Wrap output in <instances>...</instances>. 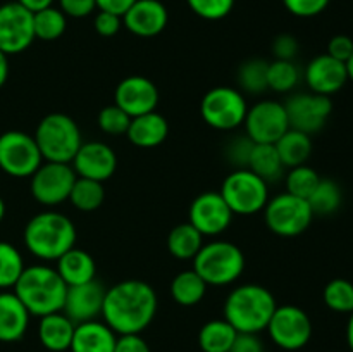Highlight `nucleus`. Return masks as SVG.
Wrapping results in <instances>:
<instances>
[{"label":"nucleus","mask_w":353,"mask_h":352,"mask_svg":"<svg viewBox=\"0 0 353 352\" xmlns=\"http://www.w3.org/2000/svg\"><path fill=\"white\" fill-rule=\"evenodd\" d=\"M157 313V293L141 280H124L107 289L103 299V323L116 335L141 333Z\"/></svg>","instance_id":"f257e3e1"},{"label":"nucleus","mask_w":353,"mask_h":352,"mask_svg":"<svg viewBox=\"0 0 353 352\" xmlns=\"http://www.w3.org/2000/svg\"><path fill=\"white\" fill-rule=\"evenodd\" d=\"M14 293L24 304L31 316L41 317L52 313H61L64 307L68 285L55 268L34 264L24 268L14 285Z\"/></svg>","instance_id":"f03ea898"},{"label":"nucleus","mask_w":353,"mask_h":352,"mask_svg":"<svg viewBox=\"0 0 353 352\" xmlns=\"http://www.w3.org/2000/svg\"><path fill=\"white\" fill-rule=\"evenodd\" d=\"M276 304L269 289L255 283L240 285L230 292L224 302V320L238 333H261L268 328Z\"/></svg>","instance_id":"7ed1b4c3"},{"label":"nucleus","mask_w":353,"mask_h":352,"mask_svg":"<svg viewBox=\"0 0 353 352\" xmlns=\"http://www.w3.org/2000/svg\"><path fill=\"white\" fill-rule=\"evenodd\" d=\"M23 238L26 248L34 257L57 261L69 248L74 247L76 226L68 216L57 211H43L28 221Z\"/></svg>","instance_id":"20e7f679"},{"label":"nucleus","mask_w":353,"mask_h":352,"mask_svg":"<svg viewBox=\"0 0 353 352\" xmlns=\"http://www.w3.org/2000/svg\"><path fill=\"white\" fill-rule=\"evenodd\" d=\"M34 140L41 152L43 161L69 162L83 144L81 130L71 116L62 113H52L38 123Z\"/></svg>","instance_id":"39448f33"},{"label":"nucleus","mask_w":353,"mask_h":352,"mask_svg":"<svg viewBox=\"0 0 353 352\" xmlns=\"http://www.w3.org/2000/svg\"><path fill=\"white\" fill-rule=\"evenodd\" d=\"M193 269L212 286L231 285L245 269V255L238 245L226 240L203 244L193 259Z\"/></svg>","instance_id":"423d86ee"},{"label":"nucleus","mask_w":353,"mask_h":352,"mask_svg":"<svg viewBox=\"0 0 353 352\" xmlns=\"http://www.w3.org/2000/svg\"><path fill=\"white\" fill-rule=\"evenodd\" d=\"M219 193L231 213L241 216H252L259 211H264L269 200L268 182L248 168H238L230 173L223 182Z\"/></svg>","instance_id":"0eeeda50"},{"label":"nucleus","mask_w":353,"mask_h":352,"mask_svg":"<svg viewBox=\"0 0 353 352\" xmlns=\"http://www.w3.org/2000/svg\"><path fill=\"white\" fill-rule=\"evenodd\" d=\"M264 219L269 230L279 237H299L314 219V213L305 199L285 192L268 200Z\"/></svg>","instance_id":"6e6552de"},{"label":"nucleus","mask_w":353,"mask_h":352,"mask_svg":"<svg viewBox=\"0 0 353 352\" xmlns=\"http://www.w3.org/2000/svg\"><path fill=\"white\" fill-rule=\"evenodd\" d=\"M248 104L243 92L231 86H216L203 95L200 114L214 130L231 131L241 126L247 116Z\"/></svg>","instance_id":"1a4fd4ad"},{"label":"nucleus","mask_w":353,"mask_h":352,"mask_svg":"<svg viewBox=\"0 0 353 352\" xmlns=\"http://www.w3.org/2000/svg\"><path fill=\"white\" fill-rule=\"evenodd\" d=\"M43 162L33 135L10 130L0 135V169L14 178L31 176Z\"/></svg>","instance_id":"9d476101"},{"label":"nucleus","mask_w":353,"mask_h":352,"mask_svg":"<svg viewBox=\"0 0 353 352\" xmlns=\"http://www.w3.org/2000/svg\"><path fill=\"white\" fill-rule=\"evenodd\" d=\"M30 178L31 195L34 200L41 206L54 207L69 200V193L78 175L71 164L45 161Z\"/></svg>","instance_id":"9b49d317"},{"label":"nucleus","mask_w":353,"mask_h":352,"mask_svg":"<svg viewBox=\"0 0 353 352\" xmlns=\"http://www.w3.org/2000/svg\"><path fill=\"white\" fill-rule=\"evenodd\" d=\"M269 337L285 351H299L309 344L312 337V321L299 306H278L268 328Z\"/></svg>","instance_id":"f8f14e48"},{"label":"nucleus","mask_w":353,"mask_h":352,"mask_svg":"<svg viewBox=\"0 0 353 352\" xmlns=\"http://www.w3.org/2000/svg\"><path fill=\"white\" fill-rule=\"evenodd\" d=\"M245 131L254 144L274 145L286 131L290 130V121L286 109L278 100H261L248 107L245 116Z\"/></svg>","instance_id":"ddd939ff"},{"label":"nucleus","mask_w":353,"mask_h":352,"mask_svg":"<svg viewBox=\"0 0 353 352\" xmlns=\"http://www.w3.org/2000/svg\"><path fill=\"white\" fill-rule=\"evenodd\" d=\"M283 106L286 109L290 128L307 135H314L323 130L333 113V102L330 97L317 95L312 92L295 93L288 97Z\"/></svg>","instance_id":"4468645a"},{"label":"nucleus","mask_w":353,"mask_h":352,"mask_svg":"<svg viewBox=\"0 0 353 352\" xmlns=\"http://www.w3.org/2000/svg\"><path fill=\"white\" fill-rule=\"evenodd\" d=\"M34 40L33 12L17 2L0 6V50L16 55L26 50Z\"/></svg>","instance_id":"2eb2a0df"},{"label":"nucleus","mask_w":353,"mask_h":352,"mask_svg":"<svg viewBox=\"0 0 353 352\" xmlns=\"http://www.w3.org/2000/svg\"><path fill=\"white\" fill-rule=\"evenodd\" d=\"M188 216V223L203 237H217L228 230L234 214L219 192H203L192 202Z\"/></svg>","instance_id":"dca6fc26"},{"label":"nucleus","mask_w":353,"mask_h":352,"mask_svg":"<svg viewBox=\"0 0 353 352\" xmlns=\"http://www.w3.org/2000/svg\"><path fill=\"white\" fill-rule=\"evenodd\" d=\"M114 104L131 117L141 116L157 109L159 90L155 83L145 76H128L116 86Z\"/></svg>","instance_id":"f3484780"},{"label":"nucleus","mask_w":353,"mask_h":352,"mask_svg":"<svg viewBox=\"0 0 353 352\" xmlns=\"http://www.w3.org/2000/svg\"><path fill=\"white\" fill-rule=\"evenodd\" d=\"M105 292L107 289L97 278L83 285L68 286L62 313L74 324L97 320L102 316Z\"/></svg>","instance_id":"a211bd4d"},{"label":"nucleus","mask_w":353,"mask_h":352,"mask_svg":"<svg viewBox=\"0 0 353 352\" xmlns=\"http://www.w3.org/2000/svg\"><path fill=\"white\" fill-rule=\"evenodd\" d=\"M72 169L78 176L95 182H107L116 173L117 155L103 141H83L79 150L71 161Z\"/></svg>","instance_id":"6ab92c4d"},{"label":"nucleus","mask_w":353,"mask_h":352,"mask_svg":"<svg viewBox=\"0 0 353 352\" xmlns=\"http://www.w3.org/2000/svg\"><path fill=\"white\" fill-rule=\"evenodd\" d=\"M305 81L312 93L324 97L334 95L347 85V64L327 54L317 55L307 64Z\"/></svg>","instance_id":"aec40b11"},{"label":"nucleus","mask_w":353,"mask_h":352,"mask_svg":"<svg viewBox=\"0 0 353 352\" xmlns=\"http://www.w3.org/2000/svg\"><path fill=\"white\" fill-rule=\"evenodd\" d=\"M169 21L168 9L161 0H137L123 14V24L130 33L141 38L157 37Z\"/></svg>","instance_id":"412c9836"},{"label":"nucleus","mask_w":353,"mask_h":352,"mask_svg":"<svg viewBox=\"0 0 353 352\" xmlns=\"http://www.w3.org/2000/svg\"><path fill=\"white\" fill-rule=\"evenodd\" d=\"M117 335L102 321H85L76 324L69 351L71 352H114Z\"/></svg>","instance_id":"4be33fe9"},{"label":"nucleus","mask_w":353,"mask_h":352,"mask_svg":"<svg viewBox=\"0 0 353 352\" xmlns=\"http://www.w3.org/2000/svg\"><path fill=\"white\" fill-rule=\"evenodd\" d=\"M30 316L16 293L0 292V342L21 340L30 324Z\"/></svg>","instance_id":"5701e85b"},{"label":"nucleus","mask_w":353,"mask_h":352,"mask_svg":"<svg viewBox=\"0 0 353 352\" xmlns=\"http://www.w3.org/2000/svg\"><path fill=\"white\" fill-rule=\"evenodd\" d=\"M169 124L162 114L157 110L141 114V116L131 117L130 128L126 131V137L134 147L140 148H154L161 145L168 138Z\"/></svg>","instance_id":"b1692460"},{"label":"nucleus","mask_w":353,"mask_h":352,"mask_svg":"<svg viewBox=\"0 0 353 352\" xmlns=\"http://www.w3.org/2000/svg\"><path fill=\"white\" fill-rule=\"evenodd\" d=\"M76 324L64 313H52L40 317L38 338L41 345L50 352L69 351Z\"/></svg>","instance_id":"393cba45"},{"label":"nucleus","mask_w":353,"mask_h":352,"mask_svg":"<svg viewBox=\"0 0 353 352\" xmlns=\"http://www.w3.org/2000/svg\"><path fill=\"white\" fill-rule=\"evenodd\" d=\"M55 269L68 286L92 282L97 275L95 259L88 252L78 247L69 248L65 254H62L57 259V268Z\"/></svg>","instance_id":"a878e982"},{"label":"nucleus","mask_w":353,"mask_h":352,"mask_svg":"<svg viewBox=\"0 0 353 352\" xmlns=\"http://www.w3.org/2000/svg\"><path fill=\"white\" fill-rule=\"evenodd\" d=\"M285 168H295L309 161L312 154V138L310 135L290 128L274 144Z\"/></svg>","instance_id":"bb28decb"},{"label":"nucleus","mask_w":353,"mask_h":352,"mask_svg":"<svg viewBox=\"0 0 353 352\" xmlns=\"http://www.w3.org/2000/svg\"><path fill=\"white\" fill-rule=\"evenodd\" d=\"M203 245V235L193 224L181 223L169 231L168 248L172 257L193 261Z\"/></svg>","instance_id":"cd10ccee"},{"label":"nucleus","mask_w":353,"mask_h":352,"mask_svg":"<svg viewBox=\"0 0 353 352\" xmlns=\"http://www.w3.org/2000/svg\"><path fill=\"white\" fill-rule=\"evenodd\" d=\"M207 286L195 269H185L172 278L171 297L179 306H196L205 297Z\"/></svg>","instance_id":"c85d7f7f"},{"label":"nucleus","mask_w":353,"mask_h":352,"mask_svg":"<svg viewBox=\"0 0 353 352\" xmlns=\"http://www.w3.org/2000/svg\"><path fill=\"white\" fill-rule=\"evenodd\" d=\"M247 168L268 183L278 182L285 171V166L272 144H255Z\"/></svg>","instance_id":"c756f323"},{"label":"nucleus","mask_w":353,"mask_h":352,"mask_svg":"<svg viewBox=\"0 0 353 352\" xmlns=\"http://www.w3.org/2000/svg\"><path fill=\"white\" fill-rule=\"evenodd\" d=\"M238 331L226 320H212L199 331V345L203 352H230Z\"/></svg>","instance_id":"7c9ffc66"},{"label":"nucleus","mask_w":353,"mask_h":352,"mask_svg":"<svg viewBox=\"0 0 353 352\" xmlns=\"http://www.w3.org/2000/svg\"><path fill=\"white\" fill-rule=\"evenodd\" d=\"M34 38L43 41H54L64 35L68 28V16L57 7L50 6L33 14Z\"/></svg>","instance_id":"2f4dec72"},{"label":"nucleus","mask_w":353,"mask_h":352,"mask_svg":"<svg viewBox=\"0 0 353 352\" xmlns=\"http://www.w3.org/2000/svg\"><path fill=\"white\" fill-rule=\"evenodd\" d=\"M343 200V193H341L340 185L330 178H321L319 185L312 192V195L307 199L310 209H312L314 216H330V214L336 213Z\"/></svg>","instance_id":"473e14b6"},{"label":"nucleus","mask_w":353,"mask_h":352,"mask_svg":"<svg viewBox=\"0 0 353 352\" xmlns=\"http://www.w3.org/2000/svg\"><path fill=\"white\" fill-rule=\"evenodd\" d=\"M103 199H105V190H103L102 183L95 182V179L81 178V176L76 178L71 193H69V200H71L72 206L79 211H85V213L99 209L103 204Z\"/></svg>","instance_id":"72a5a7b5"},{"label":"nucleus","mask_w":353,"mask_h":352,"mask_svg":"<svg viewBox=\"0 0 353 352\" xmlns=\"http://www.w3.org/2000/svg\"><path fill=\"white\" fill-rule=\"evenodd\" d=\"M268 66L269 62L264 59H248L238 69V83L240 92H247L250 95L264 93L269 90L268 86Z\"/></svg>","instance_id":"f704fd0d"},{"label":"nucleus","mask_w":353,"mask_h":352,"mask_svg":"<svg viewBox=\"0 0 353 352\" xmlns=\"http://www.w3.org/2000/svg\"><path fill=\"white\" fill-rule=\"evenodd\" d=\"M24 268L21 252L9 242H0V290L14 289Z\"/></svg>","instance_id":"c9c22d12"},{"label":"nucleus","mask_w":353,"mask_h":352,"mask_svg":"<svg viewBox=\"0 0 353 352\" xmlns=\"http://www.w3.org/2000/svg\"><path fill=\"white\" fill-rule=\"evenodd\" d=\"M300 81V71L293 61H276L268 66V86L274 92H292Z\"/></svg>","instance_id":"e433bc0d"},{"label":"nucleus","mask_w":353,"mask_h":352,"mask_svg":"<svg viewBox=\"0 0 353 352\" xmlns=\"http://www.w3.org/2000/svg\"><path fill=\"white\" fill-rule=\"evenodd\" d=\"M319 182L321 176L314 168L307 164L295 166V168H290V173L286 175V192L307 200L312 195Z\"/></svg>","instance_id":"4c0bfd02"},{"label":"nucleus","mask_w":353,"mask_h":352,"mask_svg":"<svg viewBox=\"0 0 353 352\" xmlns=\"http://www.w3.org/2000/svg\"><path fill=\"white\" fill-rule=\"evenodd\" d=\"M324 304L334 313L350 314L353 311V283L345 278H334L324 286Z\"/></svg>","instance_id":"58836bf2"},{"label":"nucleus","mask_w":353,"mask_h":352,"mask_svg":"<svg viewBox=\"0 0 353 352\" xmlns=\"http://www.w3.org/2000/svg\"><path fill=\"white\" fill-rule=\"evenodd\" d=\"M131 116L124 113L121 107H117L116 104L112 106L103 107L99 113V126L103 133L112 135V137H117V135H126L128 128H130Z\"/></svg>","instance_id":"ea45409f"},{"label":"nucleus","mask_w":353,"mask_h":352,"mask_svg":"<svg viewBox=\"0 0 353 352\" xmlns=\"http://www.w3.org/2000/svg\"><path fill=\"white\" fill-rule=\"evenodd\" d=\"M190 9L207 21H219L233 10L234 0H186Z\"/></svg>","instance_id":"a19ab883"},{"label":"nucleus","mask_w":353,"mask_h":352,"mask_svg":"<svg viewBox=\"0 0 353 352\" xmlns=\"http://www.w3.org/2000/svg\"><path fill=\"white\" fill-rule=\"evenodd\" d=\"M254 141L243 135V137H236L228 144L226 147V157L233 162L238 168H247L248 159H250L252 148H254Z\"/></svg>","instance_id":"79ce46f5"},{"label":"nucleus","mask_w":353,"mask_h":352,"mask_svg":"<svg viewBox=\"0 0 353 352\" xmlns=\"http://www.w3.org/2000/svg\"><path fill=\"white\" fill-rule=\"evenodd\" d=\"M283 3L293 16L314 17L330 6V0H283Z\"/></svg>","instance_id":"37998d69"},{"label":"nucleus","mask_w":353,"mask_h":352,"mask_svg":"<svg viewBox=\"0 0 353 352\" xmlns=\"http://www.w3.org/2000/svg\"><path fill=\"white\" fill-rule=\"evenodd\" d=\"M93 26H95V31L100 37H114L123 26V17L117 16V14L107 12V10H99L95 21H93Z\"/></svg>","instance_id":"c03bdc74"},{"label":"nucleus","mask_w":353,"mask_h":352,"mask_svg":"<svg viewBox=\"0 0 353 352\" xmlns=\"http://www.w3.org/2000/svg\"><path fill=\"white\" fill-rule=\"evenodd\" d=\"M272 54L279 61H293L299 54V41L293 35L283 33L272 41Z\"/></svg>","instance_id":"a18cd8bd"},{"label":"nucleus","mask_w":353,"mask_h":352,"mask_svg":"<svg viewBox=\"0 0 353 352\" xmlns=\"http://www.w3.org/2000/svg\"><path fill=\"white\" fill-rule=\"evenodd\" d=\"M326 54L347 64V61L353 54V40L350 37H347V35H336L327 43Z\"/></svg>","instance_id":"49530a36"},{"label":"nucleus","mask_w":353,"mask_h":352,"mask_svg":"<svg viewBox=\"0 0 353 352\" xmlns=\"http://www.w3.org/2000/svg\"><path fill=\"white\" fill-rule=\"evenodd\" d=\"M59 9L68 17H86L97 9L95 0H59Z\"/></svg>","instance_id":"de8ad7c7"},{"label":"nucleus","mask_w":353,"mask_h":352,"mask_svg":"<svg viewBox=\"0 0 353 352\" xmlns=\"http://www.w3.org/2000/svg\"><path fill=\"white\" fill-rule=\"evenodd\" d=\"M114 352H152V351L140 333H131V335H119V337H117Z\"/></svg>","instance_id":"09e8293b"},{"label":"nucleus","mask_w":353,"mask_h":352,"mask_svg":"<svg viewBox=\"0 0 353 352\" xmlns=\"http://www.w3.org/2000/svg\"><path fill=\"white\" fill-rule=\"evenodd\" d=\"M230 352H264V344L255 333H238Z\"/></svg>","instance_id":"8fccbe9b"},{"label":"nucleus","mask_w":353,"mask_h":352,"mask_svg":"<svg viewBox=\"0 0 353 352\" xmlns=\"http://www.w3.org/2000/svg\"><path fill=\"white\" fill-rule=\"evenodd\" d=\"M95 2L99 10H107V12L117 14V16L123 17V14L126 12L137 0H95Z\"/></svg>","instance_id":"3c124183"},{"label":"nucleus","mask_w":353,"mask_h":352,"mask_svg":"<svg viewBox=\"0 0 353 352\" xmlns=\"http://www.w3.org/2000/svg\"><path fill=\"white\" fill-rule=\"evenodd\" d=\"M16 2L21 3L24 9H28L30 12L34 14V12H38V10L50 7L52 3H54V0H16Z\"/></svg>","instance_id":"603ef678"},{"label":"nucleus","mask_w":353,"mask_h":352,"mask_svg":"<svg viewBox=\"0 0 353 352\" xmlns=\"http://www.w3.org/2000/svg\"><path fill=\"white\" fill-rule=\"evenodd\" d=\"M7 78H9V55L0 50V88L6 85Z\"/></svg>","instance_id":"864d4df0"},{"label":"nucleus","mask_w":353,"mask_h":352,"mask_svg":"<svg viewBox=\"0 0 353 352\" xmlns=\"http://www.w3.org/2000/svg\"><path fill=\"white\" fill-rule=\"evenodd\" d=\"M347 342H348V347L353 352V311L350 313V317H348V323H347Z\"/></svg>","instance_id":"5fc2aeb1"},{"label":"nucleus","mask_w":353,"mask_h":352,"mask_svg":"<svg viewBox=\"0 0 353 352\" xmlns=\"http://www.w3.org/2000/svg\"><path fill=\"white\" fill-rule=\"evenodd\" d=\"M347 71H348V79L353 83V54H352V57L347 61Z\"/></svg>","instance_id":"6e6d98bb"},{"label":"nucleus","mask_w":353,"mask_h":352,"mask_svg":"<svg viewBox=\"0 0 353 352\" xmlns=\"http://www.w3.org/2000/svg\"><path fill=\"white\" fill-rule=\"evenodd\" d=\"M3 216H6V202H3V199L0 197V223H2Z\"/></svg>","instance_id":"4d7b16f0"}]
</instances>
